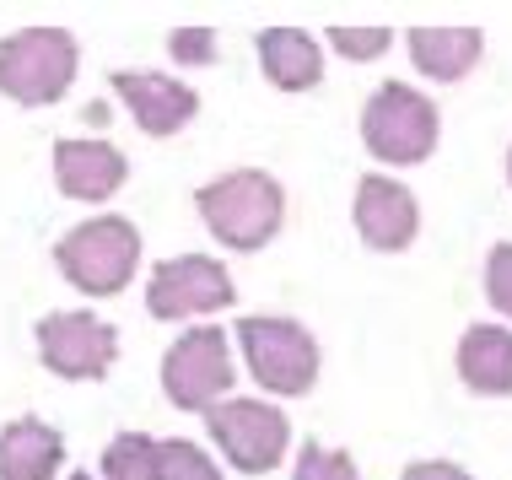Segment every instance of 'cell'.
I'll return each mask as SVG.
<instances>
[{"instance_id":"6da1fadb","label":"cell","mask_w":512,"mask_h":480,"mask_svg":"<svg viewBox=\"0 0 512 480\" xmlns=\"http://www.w3.org/2000/svg\"><path fill=\"white\" fill-rule=\"evenodd\" d=\"M195 211H200V222L211 227L216 243H227V249H238V254H254V249H265L286 222V189L275 184L265 168H232V173H221L200 189Z\"/></svg>"},{"instance_id":"7a4b0ae2","label":"cell","mask_w":512,"mask_h":480,"mask_svg":"<svg viewBox=\"0 0 512 480\" xmlns=\"http://www.w3.org/2000/svg\"><path fill=\"white\" fill-rule=\"evenodd\" d=\"M54 265L76 292L114 297L130 286L135 265H141V232H135L130 216H92V222L71 227L54 243Z\"/></svg>"},{"instance_id":"3957f363","label":"cell","mask_w":512,"mask_h":480,"mask_svg":"<svg viewBox=\"0 0 512 480\" xmlns=\"http://www.w3.org/2000/svg\"><path fill=\"white\" fill-rule=\"evenodd\" d=\"M81 49L65 27H22L0 44V92L22 108L60 103L76 81Z\"/></svg>"},{"instance_id":"277c9868","label":"cell","mask_w":512,"mask_h":480,"mask_svg":"<svg viewBox=\"0 0 512 480\" xmlns=\"http://www.w3.org/2000/svg\"><path fill=\"white\" fill-rule=\"evenodd\" d=\"M437 103L415 92L410 81H383L362 108V141L389 168H415L437 146Z\"/></svg>"},{"instance_id":"5b68a950","label":"cell","mask_w":512,"mask_h":480,"mask_svg":"<svg viewBox=\"0 0 512 480\" xmlns=\"http://www.w3.org/2000/svg\"><path fill=\"white\" fill-rule=\"evenodd\" d=\"M238 346L248 373L265 383L281 400H297L318 383V340L297 319H275V313H254L238 324Z\"/></svg>"},{"instance_id":"8992f818","label":"cell","mask_w":512,"mask_h":480,"mask_svg":"<svg viewBox=\"0 0 512 480\" xmlns=\"http://www.w3.org/2000/svg\"><path fill=\"white\" fill-rule=\"evenodd\" d=\"M205 427H211V443L221 448V459L243 475H265L286 459L292 448V421H286L281 405L265 400H227L205 410Z\"/></svg>"},{"instance_id":"52a82bcc","label":"cell","mask_w":512,"mask_h":480,"mask_svg":"<svg viewBox=\"0 0 512 480\" xmlns=\"http://www.w3.org/2000/svg\"><path fill=\"white\" fill-rule=\"evenodd\" d=\"M238 367H232V346L216 324H195L168 346L162 356V394L178 410H211L221 394L232 389Z\"/></svg>"},{"instance_id":"ba28073f","label":"cell","mask_w":512,"mask_h":480,"mask_svg":"<svg viewBox=\"0 0 512 480\" xmlns=\"http://www.w3.org/2000/svg\"><path fill=\"white\" fill-rule=\"evenodd\" d=\"M238 286L227 265L211 254H173L151 270L146 281V313L151 319H195V313H221L232 308Z\"/></svg>"},{"instance_id":"9c48e42d","label":"cell","mask_w":512,"mask_h":480,"mask_svg":"<svg viewBox=\"0 0 512 480\" xmlns=\"http://www.w3.org/2000/svg\"><path fill=\"white\" fill-rule=\"evenodd\" d=\"M38 356L54 378L98 383L119 362V329L92 313H49L38 319Z\"/></svg>"},{"instance_id":"30bf717a","label":"cell","mask_w":512,"mask_h":480,"mask_svg":"<svg viewBox=\"0 0 512 480\" xmlns=\"http://www.w3.org/2000/svg\"><path fill=\"white\" fill-rule=\"evenodd\" d=\"M356 232H362L367 249L378 254H399L415 243V232H421V205L399 178L389 173H367L362 184H356Z\"/></svg>"},{"instance_id":"8fae6325","label":"cell","mask_w":512,"mask_h":480,"mask_svg":"<svg viewBox=\"0 0 512 480\" xmlns=\"http://www.w3.org/2000/svg\"><path fill=\"white\" fill-rule=\"evenodd\" d=\"M114 92L130 108V119L141 125L146 135H178L189 119L200 114V92L184 87L178 76L168 71H114Z\"/></svg>"},{"instance_id":"7c38bea8","label":"cell","mask_w":512,"mask_h":480,"mask_svg":"<svg viewBox=\"0 0 512 480\" xmlns=\"http://www.w3.org/2000/svg\"><path fill=\"white\" fill-rule=\"evenodd\" d=\"M54 178L71 200H114L130 178V162L108 141H54Z\"/></svg>"},{"instance_id":"4fadbf2b","label":"cell","mask_w":512,"mask_h":480,"mask_svg":"<svg viewBox=\"0 0 512 480\" xmlns=\"http://www.w3.org/2000/svg\"><path fill=\"white\" fill-rule=\"evenodd\" d=\"M410 65L426 81H464L486 54L480 27H410Z\"/></svg>"},{"instance_id":"5bb4252c","label":"cell","mask_w":512,"mask_h":480,"mask_svg":"<svg viewBox=\"0 0 512 480\" xmlns=\"http://www.w3.org/2000/svg\"><path fill=\"white\" fill-rule=\"evenodd\" d=\"M65 464L60 427L38 416H17L0 427V480H49Z\"/></svg>"},{"instance_id":"9a60e30c","label":"cell","mask_w":512,"mask_h":480,"mask_svg":"<svg viewBox=\"0 0 512 480\" xmlns=\"http://www.w3.org/2000/svg\"><path fill=\"white\" fill-rule=\"evenodd\" d=\"M453 362H459V378H464L469 394L502 400V394H512V329H502V324L464 329Z\"/></svg>"},{"instance_id":"2e32d148","label":"cell","mask_w":512,"mask_h":480,"mask_svg":"<svg viewBox=\"0 0 512 480\" xmlns=\"http://www.w3.org/2000/svg\"><path fill=\"white\" fill-rule=\"evenodd\" d=\"M259 65L281 92H308L324 81V49L302 27H265L259 33Z\"/></svg>"},{"instance_id":"e0dca14e","label":"cell","mask_w":512,"mask_h":480,"mask_svg":"<svg viewBox=\"0 0 512 480\" xmlns=\"http://www.w3.org/2000/svg\"><path fill=\"white\" fill-rule=\"evenodd\" d=\"M103 480H157V437L119 432L103 448Z\"/></svg>"},{"instance_id":"ac0fdd59","label":"cell","mask_w":512,"mask_h":480,"mask_svg":"<svg viewBox=\"0 0 512 480\" xmlns=\"http://www.w3.org/2000/svg\"><path fill=\"white\" fill-rule=\"evenodd\" d=\"M157 480H221V470L200 443L168 437V443H157Z\"/></svg>"},{"instance_id":"d6986e66","label":"cell","mask_w":512,"mask_h":480,"mask_svg":"<svg viewBox=\"0 0 512 480\" xmlns=\"http://www.w3.org/2000/svg\"><path fill=\"white\" fill-rule=\"evenodd\" d=\"M292 480H362V470L351 464V454H340V448H324V443H308L297 454V470Z\"/></svg>"},{"instance_id":"ffe728a7","label":"cell","mask_w":512,"mask_h":480,"mask_svg":"<svg viewBox=\"0 0 512 480\" xmlns=\"http://www.w3.org/2000/svg\"><path fill=\"white\" fill-rule=\"evenodd\" d=\"M329 44H335L345 60L362 65V60H378V54L394 44V33L389 27H329Z\"/></svg>"},{"instance_id":"44dd1931","label":"cell","mask_w":512,"mask_h":480,"mask_svg":"<svg viewBox=\"0 0 512 480\" xmlns=\"http://www.w3.org/2000/svg\"><path fill=\"white\" fill-rule=\"evenodd\" d=\"M486 297L502 319H512V243H496L486 254Z\"/></svg>"},{"instance_id":"7402d4cb","label":"cell","mask_w":512,"mask_h":480,"mask_svg":"<svg viewBox=\"0 0 512 480\" xmlns=\"http://www.w3.org/2000/svg\"><path fill=\"white\" fill-rule=\"evenodd\" d=\"M168 49H173V60H184V65H211L216 60V33L211 27H178L168 38Z\"/></svg>"},{"instance_id":"603a6c76","label":"cell","mask_w":512,"mask_h":480,"mask_svg":"<svg viewBox=\"0 0 512 480\" xmlns=\"http://www.w3.org/2000/svg\"><path fill=\"white\" fill-rule=\"evenodd\" d=\"M399 480H475L464 470V464H453V459H421V464H410Z\"/></svg>"},{"instance_id":"cb8c5ba5","label":"cell","mask_w":512,"mask_h":480,"mask_svg":"<svg viewBox=\"0 0 512 480\" xmlns=\"http://www.w3.org/2000/svg\"><path fill=\"white\" fill-rule=\"evenodd\" d=\"M71 480H92V470H76V475H71Z\"/></svg>"},{"instance_id":"d4e9b609","label":"cell","mask_w":512,"mask_h":480,"mask_svg":"<svg viewBox=\"0 0 512 480\" xmlns=\"http://www.w3.org/2000/svg\"><path fill=\"white\" fill-rule=\"evenodd\" d=\"M507 178H512V152H507Z\"/></svg>"}]
</instances>
